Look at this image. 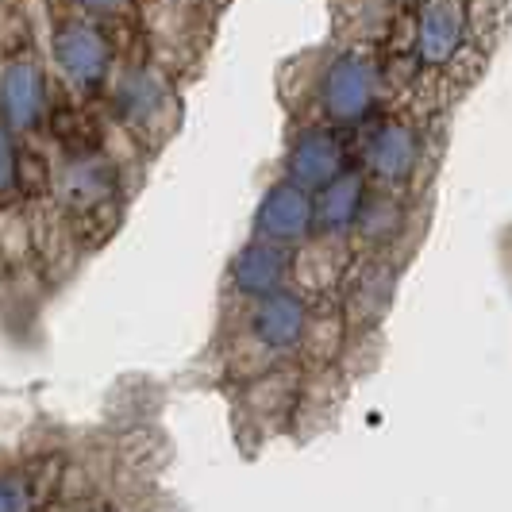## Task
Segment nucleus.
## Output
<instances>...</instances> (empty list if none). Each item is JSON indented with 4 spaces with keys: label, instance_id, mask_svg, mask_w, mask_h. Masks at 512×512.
I'll return each mask as SVG.
<instances>
[{
    "label": "nucleus",
    "instance_id": "obj_9",
    "mask_svg": "<svg viewBox=\"0 0 512 512\" xmlns=\"http://www.w3.org/2000/svg\"><path fill=\"white\" fill-rule=\"evenodd\" d=\"M120 193V170L101 151L70 154L62 170H54V197L77 216H97Z\"/></svg>",
    "mask_w": 512,
    "mask_h": 512
},
{
    "label": "nucleus",
    "instance_id": "obj_3",
    "mask_svg": "<svg viewBox=\"0 0 512 512\" xmlns=\"http://www.w3.org/2000/svg\"><path fill=\"white\" fill-rule=\"evenodd\" d=\"M424 166V131L409 116H385L362 139V174L370 185L405 189Z\"/></svg>",
    "mask_w": 512,
    "mask_h": 512
},
{
    "label": "nucleus",
    "instance_id": "obj_18",
    "mask_svg": "<svg viewBox=\"0 0 512 512\" xmlns=\"http://www.w3.org/2000/svg\"><path fill=\"white\" fill-rule=\"evenodd\" d=\"M74 8L89 20H101V16H116V12L131 8V0H74Z\"/></svg>",
    "mask_w": 512,
    "mask_h": 512
},
{
    "label": "nucleus",
    "instance_id": "obj_8",
    "mask_svg": "<svg viewBox=\"0 0 512 512\" xmlns=\"http://www.w3.org/2000/svg\"><path fill=\"white\" fill-rule=\"evenodd\" d=\"M316 235V197L297 189L293 181H274L255 208V239L278 247H305Z\"/></svg>",
    "mask_w": 512,
    "mask_h": 512
},
{
    "label": "nucleus",
    "instance_id": "obj_16",
    "mask_svg": "<svg viewBox=\"0 0 512 512\" xmlns=\"http://www.w3.org/2000/svg\"><path fill=\"white\" fill-rule=\"evenodd\" d=\"M20 154L24 147H20L16 131L0 120V201L20 193Z\"/></svg>",
    "mask_w": 512,
    "mask_h": 512
},
{
    "label": "nucleus",
    "instance_id": "obj_4",
    "mask_svg": "<svg viewBox=\"0 0 512 512\" xmlns=\"http://www.w3.org/2000/svg\"><path fill=\"white\" fill-rule=\"evenodd\" d=\"M112 112L131 135H143V139H151L154 131L170 135L178 97H174V85L166 81V74L158 66H128L116 77Z\"/></svg>",
    "mask_w": 512,
    "mask_h": 512
},
{
    "label": "nucleus",
    "instance_id": "obj_10",
    "mask_svg": "<svg viewBox=\"0 0 512 512\" xmlns=\"http://www.w3.org/2000/svg\"><path fill=\"white\" fill-rule=\"evenodd\" d=\"M308 320H312V305H308L305 293L282 289V293H270V297L255 301L247 328L262 351L285 355V351H297L305 343Z\"/></svg>",
    "mask_w": 512,
    "mask_h": 512
},
{
    "label": "nucleus",
    "instance_id": "obj_2",
    "mask_svg": "<svg viewBox=\"0 0 512 512\" xmlns=\"http://www.w3.org/2000/svg\"><path fill=\"white\" fill-rule=\"evenodd\" d=\"M51 51L58 74L77 97H97L116 74V43L97 20L81 12H70L54 24Z\"/></svg>",
    "mask_w": 512,
    "mask_h": 512
},
{
    "label": "nucleus",
    "instance_id": "obj_14",
    "mask_svg": "<svg viewBox=\"0 0 512 512\" xmlns=\"http://www.w3.org/2000/svg\"><path fill=\"white\" fill-rule=\"evenodd\" d=\"M401 228H405V201H401V193L370 185L366 205L359 212V224H355V235L366 247H389L401 235Z\"/></svg>",
    "mask_w": 512,
    "mask_h": 512
},
{
    "label": "nucleus",
    "instance_id": "obj_20",
    "mask_svg": "<svg viewBox=\"0 0 512 512\" xmlns=\"http://www.w3.org/2000/svg\"><path fill=\"white\" fill-rule=\"evenodd\" d=\"M97 512H112V509H97Z\"/></svg>",
    "mask_w": 512,
    "mask_h": 512
},
{
    "label": "nucleus",
    "instance_id": "obj_5",
    "mask_svg": "<svg viewBox=\"0 0 512 512\" xmlns=\"http://www.w3.org/2000/svg\"><path fill=\"white\" fill-rule=\"evenodd\" d=\"M470 47L466 0H416L412 8V62L420 74H447Z\"/></svg>",
    "mask_w": 512,
    "mask_h": 512
},
{
    "label": "nucleus",
    "instance_id": "obj_15",
    "mask_svg": "<svg viewBox=\"0 0 512 512\" xmlns=\"http://www.w3.org/2000/svg\"><path fill=\"white\" fill-rule=\"evenodd\" d=\"M509 20V0H466V27H470V47L486 54Z\"/></svg>",
    "mask_w": 512,
    "mask_h": 512
},
{
    "label": "nucleus",
    "instance_id": "obj_7",
    "mask_svg": "<svg viewBox=\"0 0 512 512\" xmlns=\"http://www.w3.org/2000/svg\"><path fill=\"white\" fill-rule=\"evenodd\" d=\"M351 170V151H347V139L343 128L332 124H312L301 128L289 139V151H285V181H293L297 189L305 193H320L328 189L335 178H343Z\"/></svg>",
    "mask_w": 512,
    "mask_h": 512
},
{
    "label": "nucleus",
    "instance_id": "obj_17",
    "mask_svg": "<svg viewBox=\"0 0 512 512\" xmlns=\"http://www.w3.org/2000/svg\"><path fill=\"white\" fill-rule=\"evenodd\" d=\"M35 482L24 470H4L0 474V512H35Z\"/></svg>",
    "mask_w": 512,
    "mask_h": 512
},
{
    "label": "nucleus",
    "instance_id": "obj_1",
    "mask_svg": "<svg viewBox=\"0 0 512 512\" xmlns=\"http://www.w3.org/2000/svg\"><path fill=\"white\" fill-rule=\"evenodd\" d=\"M385 97V70L359 47L335 51L316 81V101L332 128H359Z\"/></svg>",
    "mask_w": 512,
    "mask_h": 512
},
{
    "label": "nucleus",
    "instance_id": "obj_13",
    "mask_svg": "<svg viewBox=\"0 0 512 512\" xmlns=\"http://www.w3.org/2000/svg\"><path fill=\"white\" fill-rule=\"evenodd\" d=\"M347 243L343 239H324V235H312L301 255L293 258V274L301 278L305 289L312 293H328L335 285L343 282L347 274Z\"/></svg>",
    "mask_w": 512,
    "mask_h": 512
},
{
    "label": "nucleus",
    "instance_id": "obj_19",
    "mask_svg": "<svg viewBox=\"0 0 512 512\" xmlns=\"http://www.w3.org/2000/svg\"><path fill=\"white\" fill-rule=\"evenodd\" d=\"M12 262V251H8V239H4V224H0V270Z\"/></svg>",
    "mask_w": 512,
    "mask_h": 512
},
{
    "label": "nucleus",
    "instance_id": "obj_11",
    "mask_svg": "<svg viewBox=\"0 0 512 512\" xmlns=\"http://www.w3.org/2000/svg\"><path fill=\"white\" fill-rule=\"evenodd\" d=\"M289 274H293V255L289 247L266 243V239H251L235 262H231V293L243 301H262L270 293L289 289Z\"/></svg>",
    "mask_w": 512,
    "mask_h": 512
},
{
    "label": "nucleus",
    "instance_id": "obj_12",
    "mask_svg": "<svg viewBox=\"0 0 512 512\" xmlns=\"http://www.w3.org/2000/svg\"><path fill=\"white\" fill-rule=\"evenodd\" d=\"M366 193H370V178L362 174L359 166H351L343 178H335L328 189H320L316 193V235L347 239L359 224Z\"/></svg>",
    "mask_w": 512,
    "mask_h": 512
},
{
    "label": "nucleus",
    "instance_id": "obj_6",
    "mask_svg": "<svg viewBox=\"0 0 512 512\" xmlns=\"http://www.w3.org/2000/svg\"><path fill=\"white\" fill-rule=\"evenodd\" d=\"M51 77L35 51H16L0 62V120L16 135H31L51 116Z\"/></svg>",
    "mask_w": 512,
    "mask_h": 512
}]
</instances>
